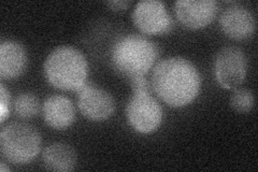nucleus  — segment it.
Returning a JSON list of instances; mask_svg holds the SVG:
<instances>
[{"instance_id": "1", "label": "nucleus", "mask_w": 258, "mask_h": 172, "mask_svg": "<svg viewBox=\"0 0 258 172\" xmlns=\"http://www.w3.org/2000/svg\"><path fill=\"white\" fill-rule=\"evenodd\" d=\"M152 89L172 108H182L196 99L201 88V77L190 61L180 56L168 57L153 68Z\"/></svg>"}, {"instance_id": "2", "label": "nucleus", "mask_w": 258, "mask_h": 172, "mask_svg": "<svg viewBox=\"0 0 258 172\" xmlns=\"http://www.w3.org/2000/svg\"><path fill=\"white\" fill-rule=\"evenodd\" d=\"M44 76L48 83L64 92H78L87 83L88 62L78 48L60 45L47 55Z\"/></svg>"}, {"instance_id": "3", "label": "nucleus", "mask_w": 258, "mask_h": 172, "mask_svg": "<svg viewBox=\"0 0 258 172\" xmlns=\"http://www.w3.org/2000/svg\"><path fill=\"white\" fill-rule=\"evenodd\" d=\"M159 57L158 45L142 35H126L112 47L113 66L123 76L131 79L145 77L155 67Z\"/></svg>"}, {"instance_id": "4", "label": "nucleus", "mask_w": 258, "mask_h": 172, "mask_svg": "<svg viewBox=\"0 0 258 172\" xmlns=\"http://www.w3.org/2000/svg\"><path fill=\"white\" fill-rule=\"evenodd\" d=\"M0 150L8 161L14 165H27L41 150V136L26 123H9L0 133Z\"/></svg>"}, {"instance_id": "5", "label": "nucleus", "mask_w": 258, "mask_h": 172, "mask_svg": "<svg viewBox=\"0 0 258 172\" xmlns=\"http://www.w3.org/2000/svg\"><path fill=\"white\" fill-rule=\"evenodd\" d=\"M128 124L137 133L156 132L163 122V108L150 92H133L125 109Z\"/></svg>"}, {"instance_id": "6", "label": "nucleus", "mask_w": 258, "mask_h": 172, "mask_svg": "<svg viewBox=\"0 0 258 172\" xmlns=\"http://www.w3.org/2000/svg\"><path fill=\"white\" fill-rule=\"evenodd\" d=\"M247 73V61L240 47L225 46L214 60V76L225 89H236L243 83Z\"/></svg>"}, {"instance_id": "7", "label": "nucleus", "mask_w": 258, "mask_h": 172, "mask_svg": "<svg viewBox=\"0 0 258 172\" xmlns=\"http://www.w3.org/2000/svg\"><path fill=\"white\" fill-rule=\"evenodd\" d=\"M135 26L144 35H165L173 27V21L164 3L142 0L133 11Z\"/></svg>"}, {"instance_id": "8", "label": "nucleus", "mask_w": 258, "mask_h": 172, "mask_svg": "<svg viewBox=\"0 0 258 172\" xmlns=\"http://www.w3.org/2000/svg\"><path fill=\"white\" fill-rule=\"evenodd\" d=\"M77 93L78 108L87 120L102 122L114 114L116 106L114 97L104 88L93 83H86Z\"/></svg>"}, {"instance_id": "9", "label": "nucleus", "mask_w": 258, "mask_h": 172, "mask_svg": "<svg viewBox=\"0 0 258 172\" xmlns=\"http://www.w3.org/2000/svg\"><path fill=\"white\" fill-rule=\"evenodd\" d=\"M174 11L184 27L201 29L215 20L219 3L214 0H179L174 5Z\"/></svg>"}, {"instance_id": "10", "label": "nucleus", "mask_w": 258, "mask_h": 172, "mask_svg": "<svg viewBox=\"0 0 258 172\" xmlns=\"http://www.w3.org/2000/svg\"><path fill=\"white\" fill-rule=\"evenodd\" d=\"M220 27L224 35L233 40L247 39L255 32L256 22L253 13L240 5L227 7L220 16Z\"/></svg>"}, {"instance_id": "11", "label": "nucleus", "mask_w": 258, "mask_h": 172, "mask_svg": "<svg viewBox=\"0 0 258 172\" xmlns=\"http://www.w3.org/2000/svg\"><path fill=\"white\" fill-rule=\"evenodd\" d=\"M27 52L15 40H3L0 43V77L2 80H14L27 68Z\"/></svg>"}, {"instance_id": "12", "label": "nucleus", "mask_w": 258, "mask_h": 172, "mask_svg": "<svg viewBox=\"0 0 258 172\" xmlns=\"http://www.w3.org/2000/svg\"><path fill=\"white\" fill-rule=\"evenodd\" d=\"M42 116L48 127L62 130L74 124L76 108L66 96L52 95L47 97L42 104Z\"/></svg>"}, {"instance_id": "13", "label": "nucleus", "mask_w": 258, "mask_h": 172, "mask_svg": "<svg viewBox=\"0 0 258 172\" xmlns=\"http://www.w3.org/2000/svg\"><path fill=\"white\" fill-rule=\"evenodd\" d=\"M77 153L69 144L55 142L47 145L42 153L43 166L48 171L68 172L77 166Z\"/></svg>"}, {"instance_id": "14", "label": "nucleus", "mask_w": 258, "mask_h": 172, "mask_svg": "<svg viewBox=\"0 0 258 172\" xmlns=\"http://www.w3.org/2000/svg\"><path fill=\"white\" fill-rule=\"evenodd\" d=\"M13 110L21 120H30L37 117L42 110L39 98L32 93L24 92L18 95L13 101Z\"/></svg>"}, {"instance_id": "15", "label": "nucleus", "mask_w": 258, "mask_h": 172, "mask_svg": "<svg viewBox=\"0 0 258 172\" xmlns=\"http://www.w3.org/2000/svg\"><path fill=\"white\" fill-rule=\"evenodd\" d=\"M230 105L240 114L251 112L254 106V95L249 89L236 88L230 97Z\"/></svg>"}, {"instance_id": "16", "label": "nucleus", "mask_w": 258, "mask_h": 172, "mask_svg": "<svg viewBox=\"0 0 258 172\" xmlns=\"http://www.w3.org/2000/svg\"><path fill=\"white\" fill-rule=\"evenodd\" d=\"M0 97H2V102H0V122L4 123L6 119L10 116L11 111V95L9 89H7L4 83L0 84Z\"/></svg>"}, {"instance_id": "17", "label": "nucleus", "mask_w": 258, "mask_h": 172, "mask_svg": "<svg viewBox=\"0 0 258 172\" xmlns=\"http://www.w3.org/2000/svg\"><path fill=\"white\" fill-rule=\"evenodd\" d=\"M131 84L133 92H150L153 93L151 81L145 77H138L131 79Z\"/></svg>"}, {"instance_id": "18", "label": "nucleus", "mask_w": 258, "mask_h": 172, "mask_svg": "<svg viewBox=\"0 0 258 172\" xmlns=\"http://www.w3.org/2000/svg\"><path fill=\"white\" fill-rule=\"evenodd\" d=\"M131 5V2H125V0H115V2H108L107 6L109 9L113 11H124Z\"/></svg>"}, {"instance_id": "19", "label": "nucleus", "mask_w": 258, "mask_h": 172, "mask_svg": "<svg viewBox=\"0 0 258 172\" xmlns=\"http://www.w3.org/2000/svg\"><path fill=\"white\" fill-rule=\"evenodd\" d=\"M9 170H10V168L7 167L6 163L4 161L0 162V171H2V172H7V171H9Z\"/></svg>"}]
</instances>
